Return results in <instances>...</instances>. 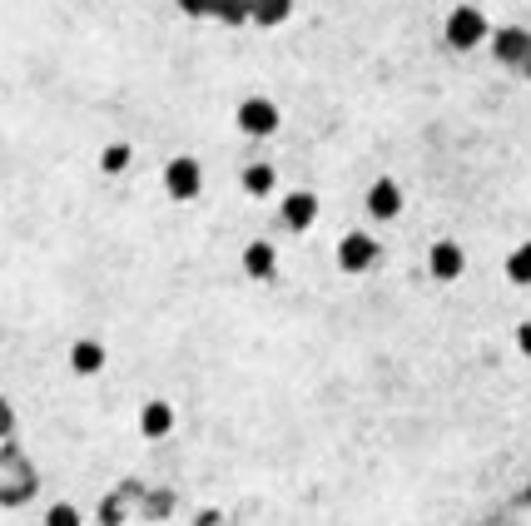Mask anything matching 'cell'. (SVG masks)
Listing matches in <instances>:
<instances>
[{
    "label": "cell",
    "instance_id": "obj_1",
    "mask_svg": "<svg viewBox=\"0 0 531 526\" xmlns=\"http://www.w3.org/2000/svg\"><path fill=\"white\" fill-rule=\"evenodd\" d=\"M447 45L452 50H477L482 40H487V15L477 10V5H457L452 15H447Z\"/></svg>",
    "mask_w": 531,
    "mask_h": 526
},
{
    "label": "cell",
    "instance_id": "obj_2",
    "mask_svg": "<svg viewBox=\"0 0 531 526\" xmlns=\"http://www.w3.org/2000/svg\"><path fill=\"white\" fill-rule=\"evenodd\" d=\"M164 189H169V199H179V204L199 199V189H204V169H199V159H189V154L169 159V164H164Z\"/></svg>",
    "mask_w": 531,
    "mask_h": 526
},
{
    "label": "cell",
    "instance_id": "obj_3",
    "mask_svg": "<svg viewBox=\"0 0 531 526\" xmlns=\"http://www.w3.org/2000/svg\"><path fill=\"white\" fill-rule=\"evenodd\" d=\"M373 263H378V239L368 229H353V234L338 239V268L343 273H368Z\"/></svg>",
    "mask_w": 531,
    "mask_h": 526
},
{
    "label": "cell",
    "instance_id": "obj_4",
    "mask_svg": "<svg viewBox=\"0 0 531 526\" xmlns=\"http://www.w3.org/2000/svg\"><path fill=\"white\" fill-rule=\"evenodd\" d=\"M427 273H432L437 283H457V278L467 273V254H462V244L437 239V244L427 249Z\"/></svg>",
    "mask_w": 531,
    "mask_h": 526
},
{
    "label": "cell",
    "instance_id": "obj_5",
    "mask_svg": "<svg viewBox=\"0 0 531 526\" xmlns=\"http://www.w3.org/2000/svg\"><path fill=\"white\" fill-rule=\"evenodd\" d=\"M278 125H283V115H278V105L264 100V95H254V100H244V105H239V130H244V134L268 139Z\"/></svg>",
    "mask_w": 531,
    "mask_h": 526
},
{
    "label": "cell",
    "instance_id": "obj_6",
    "mask_svg": "<svg viewBox=\"0 0 531 526\" xmlns=\"http://www.w3.org/2000/svg\"><path fill=\"white\" fill-rule=\"evenodd\" d=\"M398 214H402L398 179H373V184H368V219H378V224H393Z\"/></svg>",
    "mask_w": 531,
    "mask_h": 526
},
{
    "label": "cell",
    "instance_id": "obj_7",
    "mask_svg": "<svg viewBox=\"0 0 531 526\" xmlns=\"http://www.w3.org/2000/svg\"><path fill=\"white\" fill-rule=\"evenodd\" d=\"M283 224L293 229V234H308L313 224H318V194H308V189H298V194H288L283 199Z\"/></svg>",
    "mask_w": 531,
    "mask_h": 526
},
{
    "label": "cell",
    "instance_id": "obj_8",
    "mask_svg": "<svg viewBox=\"0 0 531 526\" xmlns=\"http://www.w3.org/2000/svg\"><path fill=\"white\" fill-rule=\"evenodd\" d=\"M244 273H249V278H259V283H268V278L278 273V249L264 244V239H254V244L244 249Z\"/></svg>",
    "mask_w": 531,
    "mask_h": 526
},
{
    "label": "cell",
    "instance_id": "obj_9",
    "mask_svg": "<svg viewBox=\"0 0 531 526\" xmlns=\"http://www.w3.org/2000/svg\"><path fill=\"white\" fill-rule=\"evenodd\" d=\"M169 427H174V407L169 402H149L139 412V432L144 437H169Z\"/></svg>",
    "mask_w": 531,
    "mask_h": 526
},
{
    "label": "cell",
    "instance_id": "obj_10",
    "mask_svg": "<svg viewBox=\"0 0 531 526\" xmlns=\"http://www.w3.org/2000/svg\"><path fill=\"white\" fill-rule=\"evenodd\" d=\"M70 368H75L80 378L100 373V368H105V348H100V343H90V338H85V343H75V348H70Z\"/></svg>",
    "mask_w": 531,
    "mask_h": 526
},
{
    "label": "cell",
    "instance_id": "obj_11",
    "mask_svg": "<svg viewBox=\"0 0 531 526\" xmlns=\"http://www.w3.org/2000/svg\"><path fill=\"white\" fill-rule=\"evenodd\" d=\"M273 184H278L273 164H249V169H244V194H249V199H268Z\"/></svg>",
    "mask_w": 531,
    "mask_h": 526
},
{
    "label": "cell",
    "instance_id": "obj_12",
    "mask_svg": "<svg viewBox=\"0 0 531 526\" xmlns=\"http://www.w3.org/2000/svg\"><path fill=\"white\" fill-rule=\"evenodd\" d=\"M507 278H512L517 288L531 283V244H517V249L507 254Z\"/></svg>",
    "mask_w": 531,
    "mask_h": 526
},
{
    "label": "cell",
    "instance_id": "obj_13",
    "mask_svg": "<svg viewBox=\"0 0 531 526\" xmlns=\"http://www.w3.org/2000/svg\"><path fill=\"white\" fill-rule=\"evenodd\" d=\"M130 159H134L130 144H110V149L100 154V169H105V174H120V169H130Z\"/></svg>",
    "mask_w": 531,
    "mask_h": 526
},
{
    "label": "cell",
    "instance_id": "obj_14",
    "mask_svg": "<svg viewBox=\"0 0 531 526\" xmlns=\"http://www.w3.org/2000/svg\"><path fill=\"white\" fill-rule=\"evenodd\" d=\"M45 526H80V512L60 502V507H50V517H45Z\"/></svg>",
    "mask_w": 531,
    "mask_h": 526
},
{
    "label": "cell",
    "instance_id": "obj_15",
    "mask_svg": "<svg viewBox=\"0 0 531 526\" xmlns=\"http://www.w3.org/2000/svg\"><path fill=\"white\" fill-rule=\"evenodd\" d=\"M517 348H522V353H527V358H531V318H527V323H522V328H517Z\"/></svg>",
    "mask_w": 531,
    "mask_h": 526
},
{
    "label": "cell",
    "instance_id": "obj_16",
    "mask_svg": "<svg viewBox=\"0 0 531 526\" xmlns=\"http://www.w3.org/2000/svg\"><path fill=\"white\" fill-rule=\"evenodd\" d=\"M179 5H184L189 15H209V5H214V0H179Z\"/></svg>",
    "mask_w": 531,
    "mask_h": 526
}]
</instances>
